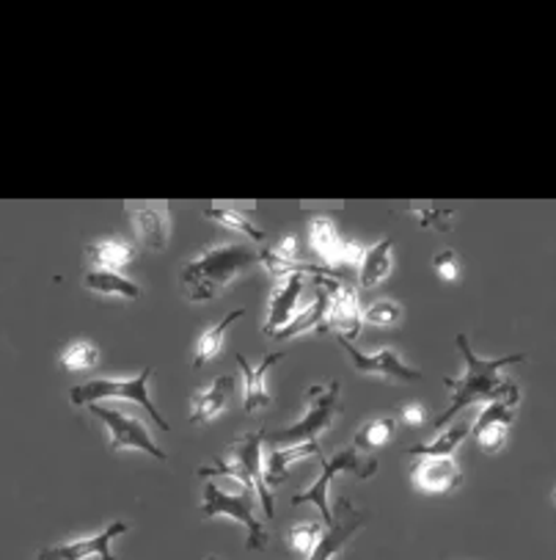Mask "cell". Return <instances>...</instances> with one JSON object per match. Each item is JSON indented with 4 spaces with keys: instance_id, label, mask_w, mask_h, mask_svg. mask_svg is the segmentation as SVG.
Returning <instances> with one entry per match:
<instances>
[{
    "instance_id": "8992f818",
    "label": "cell",
    "mask_w": 556,
    "mask_h": 560,
    "mask_svg": "<svg viewBox=\"0 0 556 560\" xmlns=\"http://www.w3.org/2000/svg\"><path fill=\"white\" fill-rule=\"evenodd\" d=\"M342 472H353L356 478H362V480L375 478V472H378V458L364 456L356 445H347L344 451L333 453L331 458H322L320 478H317L306 491L295 494L293 505H306V503L317 505L322 514V522H326V527H331L333 511H331V500H328V491H331V483Z\"/></svg>"
},
{
    "instance_id": "4fadbf2b",
    "label": "cell",
    "mask_w": 556,
    "mask_h": 560,
    "mask_svg": "<svg viewBox=\"0 0 556 560\" xmlns=\"http://www.w3.org/2000/svg\"><path fill=\"white\" fill-rule=\"evenodd\" d=\"M127 530H130V525H127V522H110L105 530L94 533V536L50 544V547L39 549L34 560H88V558L116 560L114 541L119 536H125Z\"/></svg>"
},
{
    "instance_id": "603a6c76",
    "label": "cell",
    "mask_w": 556,
    "mask_h": 560,
    "mask_svg": "<svg viewBox=\"0 0 556 560\" xmlns=\"http://www.w3.org/2000/svg\"><path fill=\"white\" fill-rule=\"evenodd\" d=\"M86 257L92 260L94 268L121 271V268H127L135 262L138 252H135V243L125 241V237H105V241L88 243Z\"/></svg>"
},
{
    "instance_id": "5b68a950",
    "label": "cell",
    "mask_w": 556,
    "mask_h": 560,
    "mask_svg": "<svg viewBox=\"0 0 556 560\" xmlns=\"http://www.w3.org/2000/svg\"><path fill=\"white\" fill-rule=\"evenodd\" d=\"M201 514H204V520L226 516V520H235L237 525L246 527V549H251V552L264 549V544H268V527L257 516V497L242 486L235 491H226L218 483H206Z\"/></svg>"
},
{
    "instance_id": "e0dca14e",
    "label": "cell",
    "mask_w": 556,
    "mask_h": 560,
    "mask_svg": "<svg viewBox=\"0 0 556 560\" xmlns=\"http://www.w3.org/2000/svg\"><path fill=\"white\" fill-rule=\"evenodd\" d=\"M413 486L425 494H447L463 483V469L454 462V456L443 458H419L413 464Z\"/></svg>"
},
{
    "instance_id": "836d02e7",
    "label": "cell",
    "mask_w": 556,
    "mask_h": 560,
    "mask_svg": "<svg viewBox=\"0 0 556 560\" xmlns=\"http://www.w3.org/2000/svg\"><path fill=\"white\" fill-rule=\"evenodd\" d=\"M397 420H400L402 425L419 428L422 422L427 420V409L422 404H405V406H400V417H397Z\"/></svg>"
},
{
    "instance_id": "83f0119b",
    "label": "cell",
    "mask_w": 556,
    "mask_h": 560,
    "mask_svg": "<svg viewBox=\"0 0 556 560\" xmlns=\"http://www.w3.org/2000/svg\"><path fill=\"white\" fill-rule=\"evenodd\" d=\"M99 359H103V351H99L97 342L92 340L69 342V346L58 353V364H61V370H67V373H88V370L97 368Z\"/></svg>"
},
{
    "instance_id": "2e32d148",
    "label": "cell",
    "mask_w": 556,
    "mask_h": 560,
    "mask_svg": "<svg viewBox=\"0 0 556 560\" xmlns=\"http://www.w3.org/2000/svg\"><path fill=\"white\" fill-rule=\"evenodd\" d=\"M125 213L141 246H146L150 252H166L168 237H171V215H168V210L157 208V205H132Z\"/></svg>"
},
{
    "instance_id": "5bb4252c",
    "label": "cell",
    "mask_w": 556,
    "mask_h": 560,
    "mask_svg": "<svg viewBox=\"0 0 556 560\" xmlns=\"http://www.w3.org/2000/svg\"><path fill=\"white\" fill-rule=\"evenodd\" d=\"M304 273H289L275 282L273 293H270L268 304V320H264L262 331L264 337H275L282 329H287L295 318H298V304L304 295Z\"/></svg>"
},
{
    "instance_id": "52a82bcc",
    "label": "cell",
    "mask_w": 556,
    "mask_h": 560,
    "mask_svg": "<svg viewBox=\"0 0 556 560\" xmlns=\"http://www.w3.org/2000/svg\"><path fill=\"white\" fill-rule=\"evenodd\" d=\"M339 387L336 378L328 384H315L306 389V411L293 422V425L275 431L270 440L282 445H300V442H317L328 428L333 425V417L339 411Z\"/></svg>"
},
{
    "instance_id": "f546056e",
    "label": "cell",
    "mask_w": 556,
    "mask_h": 560,
    "mask_svg": "<svg viewBox=\"0 0 556 560\" xmlns=\"http://www.w3.org/2000/svg\"><path fill=\"white\" fill-rule=\"evenodd\" d=\"M397 433V420L394 417H378V420H369L358 428V433L353 436V445L358 451H375V447H383L394 440Z\"/></svg>"
},
{
    "instance_id": "9c48e42d",
    "label": "cell",
    "mask_w": 556,
    "mask_h": 560,
    "mask_svg": "<svg viewBox=\"0 0 556 560\" xmlns=\"http://www.w3.org/2000/svg\"><path fill=\"white\" fill-rule=\"evenodd\" d=\"M309 243L322 257L326 268H358L367 248L356 241H347L339 230L336 213H309Z\"/></svg>"
},
{
    "instance_id": "d4e9b609",
    "label": "cell",
    "mask_w": 556,
    "mask_h": 560,
    "mask_svg": "<svg viewBox=\"0 0 556 560\" xmlns=\"http://www.w3.org/2000/svg\"><path fill=\"white\" fill-rule=\"evenodd\" d=\"M83 284H86L92 293H99V295H114V299H127V301L141 299V288H138V282L127 279L121 271H108V268H88V271L83 273Z\"/></svg>"
},
{
    "instance_id": "4dcf8cb0",
    "label": "cell",
    "mask_w": 556,
    "mask_h": 560,
    "mask_svg": "<svg viewBox=\"0 0 556 560\" xmlns=\"http://www.w3.org/2000/svg\"><path fill=\"white\" fill-rule=\"evenodd\" d=\"M402 320V306L391 299H380L364 310V324L375 326V329H389Z\"/></svg>"
},
{
    "instance_id": "6da1fadb",
    "label": "cell",
    "mask_w": 556,
    "mask_h": 560,
    "mask_svg": "<svg viewBox=\"0 0 556 560\" xmlns=\"http://www.w3.org/2000/svg\"><path fill=\"white\" fill-rule=\"evenodd\" d=\"M454 346L463 353L465 370L460 378H443V384L452 389V400H449L447 409L433 420V428H443L447 422L454 420V415H460V411L469 409V406L494 404V400L505 398V395L516 387V382L507 376V368L518 362H527L523 353H507V357L499 359H482L480 353L471 348L465 331H460V335L454 337Z\"/></svg>"
},
{
    "instance_id": "ac0fdd59",
    "label": "cell",
    "mask_w": 556,
    "mask_h": 560,
    "mask_svg": "<svg viewBox=\"0 0 556 560\" xmlns=\"http://www.w3.org/2000/svg\"><path fill=\"white\" fill-rule=\"evenodd\" d=\"M284 357H287V353H268V357L259 359L257 368H253V364L248 362L242 353H235V362L240 364V370H242V384H246L242 409H246L248 415H253V411H259V409H268V406L273 404V398H270V389H268V373L275 368V364L282 362Z\"/></svg>"
},
{
    "instance_id": "4316f807",
    "label": "cell",
    "mask_w": 556,
    "mask_h": 560,
    "mask_svg": "<svg viewBox=\"0 0 556 560\" xmlns=\"http://www.w3.org/2000/svg\"><path fill=\"white\" fill-rule=\"evenodd\" d=\"M204 219L215 221V224H221V226H224V230L240 232V235H246L248 241H253V243H262L264 241V230H259L257 221H253V215L248 213V210L204 208Z\"/></svg>"
},
{
    "instance_id": "7402d4cb",
    "label": "cell",
    "mask_w": 556,
    "mask_h": 560,
    "mask_svg": "<svg viewBox=\"0 0 556 560\" xmlns=\"http://www.w3.org/2000/svg\"><path fill=\"white\" fill-rule=\"evenodd\" d=\"M309 331H328V290L322 288L320 279L315 284V301L306 310H300L298 318L287 329L279 331L273 340H293V337L309 335Z\"/></svg>"
},
{
    "instance_id": "d6986e66",
    "label": "cell",
    "mask_w": 556,
    "mask_h": 560,
    "mask_svg": "<svg viewBox=\"0 0 556 560\" xmlns=\"http://www.w3.org/2000/svg\"><path fill=\"white\" fill-rule=\"evenodd\" d=\"M237 382L235 376H218L206 384L204 389L193 395V409H190V422L193 425H204V422H213L215 417H221L229 406L232 393H235Z\"/></svg>"
},
{
    "instance_id": "3957f363",
    "label": "cell",
    "mask_w": 556,
    "mask_h": 560,
    "mask_svg": "<svg viewBox=\"0 0 556 560\" xmlns=\"http://www.w3.org/2000/svg\"><path fill=\"white\" fill-rule=\"evenodd\" d=\"M262 442H264L262 428H259V431L242 433L240 440L232 445L229 458H215V462L199 467V478H213V475H226V478H235L242 489H248L253 497H257V503L262 505L264 516H268V520H273L275 500H273V489L264 483Z\"/></svg>"
},
{
    "instance_id": "484cf974",
    "label": "cell",
    "mask_w": 556,
    "mask_h": 560,
    "mask_svg": "<svg viewBox=\"0 0 556 560\" xmlns=\"http://www.w3.org/2000/svg\"><path fill=\"white\" fill-rule=\"evenodd\" d=\"M471 433V420H460L454 425H449L447 431H441L436 440L430 442H419V445L407 447V456H419V458H443V456H454L460 445L465 442V436Z\"/></svg>"
},
{
    "instance_id": "d6a6232c",
    "label": "cell",
    "mask_w": 556,
    "mask_h": 560,
    "mask_svg": "<svg viewBox=\"0 0 556 560\" xmlns=\"http://www.w3.org/2000/svg\"><path fill=\"white\" fill-rule=\"evenodd\" d=\"M433 273H436L441 282H458L460 279V257L454 255L452 248H443V252H438L436 257H433Z\"/></svg>"
},
{
    "instance_id": "8fae6325",
    "label": "cell",
    "mask_w": 556,
    "mask_h": 560,
    "mask_svg": "<svg viewBox=\"0 0 556 560\" xmlns=\"http://www.w3.org/2000/svg\"><path fill=\"white\" fill-rule=\"evenodd\" d=\"M336 342L342 346V351L351 357L353 370L362 373V376H378L383 378V382H419L422 378V370L411 368V364L400 357L397 348L362 351V348H356V342L347 340V337H336Z\"/></svg>"
},
{
    "instance_id": "cb8c5ba5",
    "label": "cell",
    "mask_w": 556,
    "mask_h": 560,
    "mask_svg": "<svg viewBox=\"0 0 556 560\" xmlns=\"http://www.w3.org/2000/svg\"><path fill=\"white\" fill-rule=\"evenodd\" d=\"M242 315H246V310H235V313H229L226 318H221L215 326H206V329L201 331L199 340H196V346H193V359H190L193 370H201L204 364H210L221 351H224L226 331H229V326L235 324V320H240Z\"/></svg>"
},
{
    "instance_id": "e575fe53",
    "label": "cell",
    "mask_w": 556,
    "mask_h": 560,
    "mask_svg": "<svg viewBox=\"0 0 556 560\" xmlns=\"http://www.w3.org/2000/svg\"><path fill=\"white\" fill-rule=\"evenodd\" d=\"M554 500H556V489H554Z\"/></svg>"
},
{
    "instance_id": "ffe728a7",
    "label": "cell",
    "mask_w": 556,
    "mask_h": 560,
    "mask_svg": "<svg viewBox=\"0 0 556 560\" xmlns=\"http://www.w3.org/2000/svg\"><path fill=\"white\" fill-rule=\"evenodd\" d=\"M391 268H394V241L380 237L375 246L364 252V260L358 266V284L367 290L378 288V284H383L391 277Z\"/></svg>"
},
{
    "instance_id": "ba28073f",
    "label": "cell",
    "mask_w": 556,
    "mask_h": 560,
    "mask_svg": "<svg viewBox=\"0 0 556 560\" xmlns=\"http://www.w3.org/2000/svg\"><path fill=\"white\" fill-rule=\"evenodd\" d=\"M97 420L105 422L110 433V442H108V451L110 453H146V456L157 458V462H168V453L163 451L161 445L155 442V436L150 433V428L144 422L138 420V415L127 409H108L103 404H92L88 406Z\"/></svg>"
},
{
    "instance_id": "f1b7e54d",
    "label": "cell",
    "mask_w": 556,
    "mask_h": 560,
    "mask_svg": "<svg viewBox=\"0 0 556 560\" xmlns=\"http://www.w3.org/2000/svg\"><path fill=\"white\" fill-rule=\"evenodd\" d=\"M326 530L328 527H322V522H295L287 530V536H284V541H287L289 552L304 555V560H309L315 549L320 547Z\"/></svg>"
},
{
    "instance_id": "44dd1931",
    "label": "cell",
    "mask_w": 556,
    "mask_h": 560,
    "mask_svg": "<svg viewBox=\"0 0 556 560\" xmlns=\"http://www.w3.org/2000/svg\"><path fill=\"white\" fill-rule=\"evenodd\" d=\"M309 456H322L320 442H300V445L279 447V451H273L268 458H264V483H268L270 489H275L282 480H287L289 467H293V464L304 462V458Z\"/></svg>"
},
{
    "instance_id": "7a4b0ae2",
    "label": "cell",
    "mask_w": 556,
    "mask_h": 560,
    "mask_svg": "<svg viewBox=\"0 0 556 560\" xmlns=\"http://www.w3.org/2000/svg\"><path fill=\"white\" fill-rule=\"evenodd\" d=\"M259 266V248L237 241H215L204 246L193 260L182 262L179 293L190 304L218 299L235 279Z\"/></svg>"
},
{
    "instance_id": "7c38bea8",
    "label": "cell",
    "mask_w": 556,
    "mask_h": 560,
    "mask_svg": "<svg viewBox=\"0 0 556 560\" xmlns=\"http://www.w3.org/2000/svg\"><path fill=\"white\" fill-rule=\"evenodd\" d=\"M320 282L328 290V331H336V337L356 340L364 326V310L358 304V290L347 282H339L331 273H322Z\"/></svg>"
},
{
    "instance_id": "9a60e30c",
    "label": "cell",
    "mask_w": 556,
    "mask_h": 560,
    "mask_svg": "<svg viewBox=\"0 0 556 560\" xmlns=\"http://www.w3.org/2000/svg\"><path fill=\"white\" fill-rule=\"evenodd\" d=\"M336 514H333V525L328 527L326 536H322L320 547L315 549V555H311L309 560H333L339 552H342L344 547H347V541H351L353 536H356L358 530H362V525L367 522V514L364 511H358L356 505L351 503V500H339L336 503ZM206 560H221V558H210Z\"/></svg>"
},
{
    "instance_id": "1f68e13d",
    "label": "cell",
    "mask_w": 556,
    "mask_h": 560,
    "mask_svg": "<svg viewBox=\"0 0 556 560\" xmlns=\"http://www.w3.org/2000/svg\"><path fill=\"white\" fill-rule=\"evenodd\" d=\"M407 215L419 221L422 230H438V232H449L454 226V210H433V208H413L407 210Z\"/></svg>"
},
{
    "instance_id": "277c9868",
    "label": "cell",
    "mask_w": 556,
    "mask_h": 560,
    "mask_svg": "<svg viewBox=\"0 0 556 560\" xmlns=\"http://www.w3.org/2000/svg\"><path fill=\"white\" fill-rule=\"evenodd\" d=\"M155 373V368H146L141 373H135L132 378H88V382L78 384V387L69 389V404L72 406H92L103 404V400H127V404H135L141 409H146V415L155 420V425L161 431H171L163 415L157 411V406L150 398V378Z\"/></svg>"
},
{
    "instance_id": "30bf717a",
    "label": "cell",
    "mask_w": 556,
    "mask_h": 560,
    "mask_svg": "<svg viewBox=\"0 0 556 560\" xmlns=\"http://www.w3.org/2000/svg\"><path fill=\"white\" fill-rule=\"evenodd\" d=\"M518 404H521V389H518L516 384L505 398L494 400V404H485V409L480 411V417L471 422V433H474V440L482 453L494 456V453L505 451L510 428L512 422H516Z\"/></svg>"
}]
</instances>
